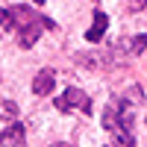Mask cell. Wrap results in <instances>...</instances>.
I'll list each match as a JSON object with an SVG mask.
<instances>
[{
	"instance_id": "1",
	"label": "cell",
	"mask_w": 147,
	"mask_h": 147,
	"mask_svg": "<svg viewBox=\"0 0 147 147\" xmlns=\"http://www.w3.org/2000/svg\"><path fill=\"white\" fill-rule=\"evenodd\" d=\"M144 103V94L138 85H132L129 91L112 97L103 109V129L109 132L115 147H136V136H132V115Z\"/></svg>"
},
{
	"instance_id": "2",
	"label": "cell",
	"mask_w": 147,
	"mask_h": 147,
	"mask_svg": "<svg viewBox=\"0 0 147 147\" xmlns=\"http://www.w3.org/2000/svg\"><path fill=\"white\" fill-rule=\"evenodd\" d=\"M6 9H9V18H12V32H15V38H18V47H32L41 38L44 30L56 27L41 9H32V6H24V3L6 6Z\"/></svg>"
},
{
	"instance_id": "3",
	"label": "cell",
	"mask_w": 147,
	"mask_h": 147,
	"mask_svg": "<svg viewBox=\"0 0 147 147\" xmlns=\"http://www.w3.org/2000/svg\"><path fill=\"white\" fill-rule=\"evenodd\" d=\"M59 112H74V115H91V97L85 94L82 88H65L62 94L56 97V103H53Z\"/></svg>"
},
{
	"instance_id": "4",
	"label": "cell",
	"mask_w": 147,
	"mask_h": 147,
	"mask_svg": "<svg viewBox=\"0 0 147 147\" xmlns=\"http://www.w3.org/2000/svg\"><path fill=\"white\" fill-rule=\"evenodd\" d=\"M0 147H27V132L21 121H0Z\"/></svg>"
},
{
	"instance_id": "5",
	"label": "cell",
	"mask_w": 147,
	"mask_h": 147,
	"mask_svg": "<svg viewBox=\"0 0 147 147\" xmlns=\"http://www.w3.org/2000/svg\"><path fill=\"white\" fill-rule=\"evenodd\" d=\"M144 47H147V32L132 35V38H124V41H118V44H115V50L124 56V59H132V56H141V53H144Z\"/></svg>"
},
{
	"instance_id": "6",
	"label": "cell",
	"mask_w": 147,
	"mask_h": 147,
	"mask_svg": "<svg viewBox=\"0 0 147 147\" xmlns=\"http://www.w3.org/2000/svg\"><path fill=\"white\" fill-rule=\"evenodd\" d=\"M53 88H56V74L50 68H41L35 74V80H32V94L35 97H47V94H53Z\"/></svg>"
},
{
	"instance_id": "7",
	"label": "cell",
	"mask_w": 147,
	"mask_h": 147,
	"mask_svg": "<svg viewBox=\"0 0 147 147\" xmlns=\"http://www.w3.org/2000/svg\"><path fill=\"white\" fill-rule=\"evenodd\" d=\"M106 27H109V18H106V12H100V9H97V12H94V21H91V27H88V32H85V38H88V41H100L103 35H106Z\"/></svg>"
},
{
	"instance_id": "8",
	"label": "cell",
	"mask_w": 147,
	"mask_h": 147,
	"mask_svg": "<svg viewBox=\"0 0 147 147\" xmlns=\"http://www.w3.org/2000/svg\"><path fill=\"white\" fill-rule=\"evenodd\" d=\"M50 147H74V144H68V141H56V144H50Z\"/></svg>"
},
{
	"instance_id": "9",
	"label": "cell",
	"mask_w": 147,
	"mask_h": 147,
	"mask_svg": "<svg viewBox=\"0 0 147 147\" xmlns=\"http://www.w3.org/2000/svg\"><path fill=\"white\" fill-rule=\"evenodd\" d=\"M35 3H44V0H35Z\"/></svg>"
}]
</instances>
